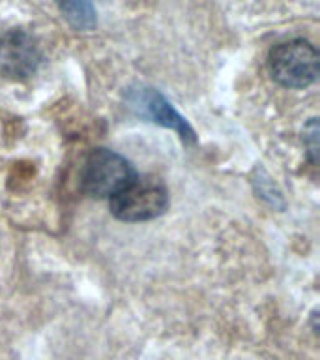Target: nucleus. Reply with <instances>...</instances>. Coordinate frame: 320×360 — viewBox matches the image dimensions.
<instances>
[{
    "label": "nucleus",
    "instance_id": "3",
    "mask_svg": "<svg viewBox=\"0 0 320 360\" xmlns=\"http://www.w3.org/2000/svg\"><path fill=\"white\" fill-rule=\"evenodd\" d=\"M111 214L120 221L137 224L159 218L168 207V191L161 180L137 176L120 193L111 197Z\"/></svg>",
    "mask_w": 320,
    "mask_h": 360
},
{
    "label": "nucleus",
    "instance_id": "6",
    "mask_svg": "<svg viewBox=\"0 0 320 360\" xmlns=\"http://www.w3.org/2000/svg\"><path fill=\"white\" fill-rule=\"evenodd\" d=\"M62 15L77 30H92L95 27V10L90 0H55Z\"/></svg>",
    "mask_w": 320,
    "mask_h": 360
},
{
    "label": "nucleus",
    "instance_id": "5",
    "mask_svg": "<svg viewBox=\"0 0 320 360\" xmlns=\"http://www.w3.org/2000/svg\"><path fill=\"white\" fill-rule=\"evenodd\" d=\"M126 105L137 117L146 118V120L165 126L168 129H174L184 143H195L196 141V135L189 122L156 89H150V86L129 89L128 94H126Z\"/></svg>",
    "mask_w": 320,
    "mask_h": 360
},
{
    "label": "nucleus",
    "instance_id": "4",
    "mask_svg": "<svg viewBox=\"0 0 320 360\" xmlns=\"http://www.w3.org/2000/svg\"><path fill=\"white\" fill-rule=\"evenodd\" d=\"M44 60L41 47L32 34L22 28H11L0 36V73L13 81H25L36 75Z\"/></svg>",
    "mask_w": 320,
    "mask_h": 360
},
{
    "label": "nucleus",
    "instance_id": "2",
    "mask_svg": "<svg viewBox=\"0 0 320 360\" xmlns=\"http://www.w3.org/2000/svg\"><path fill=\"white\" fill-rule=\"evenodd\" d=\"M137 179L129 160L109 148H95L88 154L81 173L83 190L98 199H111Z\"/></svg>",
    "mask_w": 320,
    "mask_h": 360
},
{
    "label": "nucleus",
    "instance_id": "7",
    "mask_svg": "<svg viewBox=\"0 0 320 360\" xmlns=\"http://www.w3.org/2000/svg\"><path fill=\"white\" fill-rule=\"evenodd\" d=\"M305 145L309 148L307 152L311 162L316 163V158H319V124H316V118H313L305 128Z\"/></svg>",
    "mask_w": 320,
    "mask_h": 360
},
{
    "label": "nucleus",
    "instance_id": "1",
    "mask_svg": "<svg viewBox=\"0 0 320 360\" xmlns=\"http://www.w3.org/2000/svg\"><path fill=\"white\" fill-rule=\"evenodd\" d=\"M320 55L307 39H291L269 51L268 66L275 83L286 89H305L319 77Z\"/></svg>",
    "mask_w": 320,
    "mask_h": 360
}]
</instances>
